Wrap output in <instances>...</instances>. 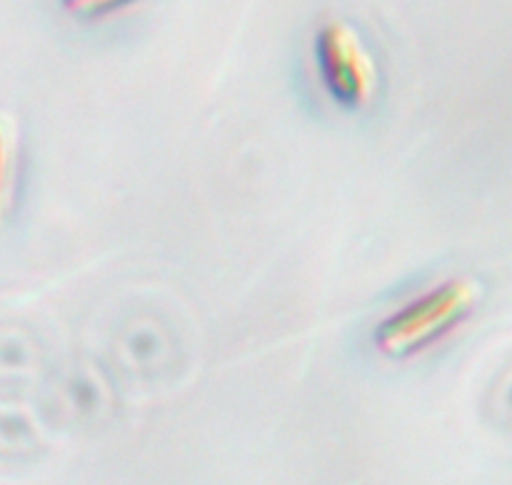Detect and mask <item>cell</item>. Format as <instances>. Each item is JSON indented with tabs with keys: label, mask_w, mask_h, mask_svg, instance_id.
I'll return each mask as SVG.
<instances>
[{
	"label": "cell",
	"mask_w": 512,
	"mask_h": 485,
	"mask_svg": "<svg viewBox=\"0 0 512 485\" xmlns=\"http://www.w3.org/2000/svg\"><path fill=\"white\" fill-rule=\"evenodd\" d=\"M3 180H5V140L3 130H0V195H3Z\"/></svg>",
	"instance_id": "4"
},
{
	"label": "cell",
	"mask_w": 512,
	"mask_h": 485,
	"mask_svg": "<svg viewBox=\"0 0 512 485\" xmlns=\"http://www.w3.org/2000/svg\"><path fill=\"white\" fill-rule=\"evenodd\" d=\"M480 300L483 288L470 275H450L425 285L375 323L373 348L388 360L418 358L458 333Z\"/></svg>",
	"instance_id": "1"
},
{
	"label": "cell",
	"mask_w": 512,
	"mask_h": 485,
	"mask_svg": "<svg viewBox=\"0 0 512 485\" xmlns=\"http://www.w3.org/2000/svg\"><path fill=\"white\" fill-rule=\"evenodd\" d=\"M313 65L325 98L345 113L370 108L380 88V68L355 25L328 20L313 38Z\"/></svg>",
	"instance_id": "2"
},
{
	"label": "cell",
	"mask_w": 512,
	"mask_h": 485,
	"mask_svg": "<svg viewBox=\"0 0 512 485\" xmlns=\"http://www.w3.org/2000/svg\"><path fill=\"white\" fill-rule=\"evenodd\" d=\"M60 10L80 23H103L138 8L145 0H58Z\"/></svg>",
	"instance_id": "3"
}]
</instances>
